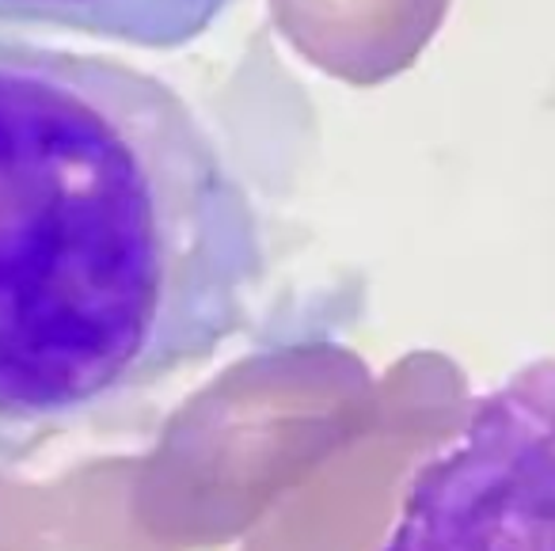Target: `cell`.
<instances>
[{
	"label": "cell",
	"instance_id": "6da1fadb",
	"mask_svg": "<svg viewBox=\"0 0 555 551\" xmlns=\"http://www.w3.org/2000/svg\"><path fill=\"white\" fill-rule=\"evenodd\" d=\"M262 278L259 206L168 80L0 35V464L209 361Z\"/></svg>",
	"mask_w": 555,
	"mask_h": 551
},
{
	"label": "cell",
	"instance_id": "7a4b0ae2",
	"mask_svg": "<svg viewBox=\"0 0 555 551\" xmlns=\"http://www.w3.org/2000/svg\"><path fill=\"white\" fill-rule=\"evenodd\" d=\"M380 551H555V358L472 399L415 467Z\"/></svg>",
	"mask_w": 555,
	"mask_h": 551
},
{
	"label": "cell",
	"instance_id": "3957f363",
	"mask_svg": "<svg viewBox=\"0 0 555 551\" xmlns=\"http://www.w3.org/2000/svg\"><path fill=\"white\" fill-rule=\"evenodd\" d=\"M236 0H0V24L73 31L133 50H179Z\"/></svg>",
	"mask_w": 555,
	"mask_h": 551
}]
</instances>
